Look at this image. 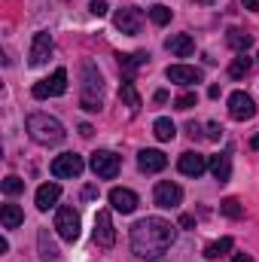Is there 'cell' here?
Here are the masks:
<instances>
[{
	"label": "cell",
	"instance_id": "cell-9",
	"mask_svg": "<svg viewBox=\"0 0 259 262\" xmlns=\"http://www.w3.org/2000/svg\"><path fill=\"white\" fill-rule=\"evenodd\" d=\"M95 244L98 247H104V250H110L113 244H116V229H113V220H110V210H98V216H95Z\"/></svg>",
	"mask_w": 259,
	"mask_h": 262
},
{
	"label": "cell",
	"instance_id": "cell-28",
	"mask_svg": "<svg viewBox=\"0 0 259 262\" xmlns=\"http://www.w3.org/2000/svg\"><path fill=\"white\" fill-rule=\"evenodd\" d=\"M220 210H223L229 220H241V216H244V207H241V201H238V198H223Z\"/></svg>",
	"mask_w": 259,
	"mask_h": 262
},
{
	"label": "cell",
	"instance_id": "cell-6",
	"mask_svg": "<svg viewBox=\"0 0 259 262\" xmlns=\"http://www.w3.org/2000/svg\"><path fill=\"white\" fill-rule=\"evenodd\" d=\"M55 229H58V235L64 238V241H76L79 238V213L73 210V207H58L55 210Z\"/></svg>",
	"mask_w": 259,
	"mask_h": 262
},
{
	"label": "cell",
	"instance_id": "cell-41",
	"mask_svg": "<svg viewBox=\"0 0 259 262\" xmlns=\"http://www.w3.org/2000/svg\"><path fill=\"white\" fill-rule=\"evenodd\" d=\"M195 3H213V0H195Z\"/></svg>",
	"mask_w": 259,
	"mask_h": 262
},
{
	"label": "cell",
	"instance_id": "cell-32",
	"mask_svg": "<svg viewBox=\"0 0 259 262\" xmlns=\"http://www.w3.org/2000/svg\"><path fill=\"white\" fill-rule=\"evenodd\" d=\"M107 9H110V6H107V0H92V3H89V12H92V15H98V18H104V15H107Z\"/></svg>",
	"mask_w": 259,
	"mask_h": 262
},
{
	"label": "cell",
	"instance_id": "cell-36",
	"mask_svg": "<svg viewBox=\"0 0 259 262\" xmlns=\"http://www.w3.org/2000/svg\"><path fill=\"white\" fill-rule=\"evenodd\" d=\"M153 101H156V104H165V101H168V92H165V89H159V92L153 95Z\"/></svg>",
	"mask_w": 259,
	"mask_h": 262
},
{
	"label": "cell",
	"instance_id": "cell-19",
	"mask_svg": "<svg viewBox=\"0 0 259 262\" xmlns=\"http://www.w3.org/2000/svg\"><path fill=\"white\" fill-rule=\"evenodd\" d=\"M58 198H61V186H58V183H43V186L37 189V210H49V207H55Z\"/></svg>",
	"mask_w": 259,
	"mask_h": 262
},
{
	"label": "cell",
	"instance_id": "cell-15",
	"mask_svg": "<svg viewBox=\"0 0 259 262\" xmlns=\"http://www.w3.org/2000/svg\"><path fill=\"white\" fill-rule=\"evenodd\" d=\"M177 168H180V174H186V177H201L204 168H207V159H204L201 152H192V149H189V152L180 156Z\"/></svg>",
	"mask_w": 259,
	"mask_h": 262
},
{
	"label": "cell",
	"instance_id": "cell-2",
	"mask_svg": "<svg viewBox=\"0 0 259 262\" xmlns=\"http://www.w3.org/2000/svg\"><path fill=\"white\" fill-rule=\"evenodd\" d=\"M28 134H31V140H37L40 146H55V143H61L67 137L64 125H61L55 116H49V113H31V116H28Z\"/></svg>",
	"mask_w": 259,
	"mask_h": 262
},
{
	"label": "cell",
	"instance_id": "cell-25",
	"mask_svg": "<svg viewBox=\"0 0 259 262\" xmlns=\"http://www.w3.org/2000/svg\"><path fill=\"white\" fill-rule=\"evenodd\" d=\"M250 64H253V58H247V52H238V58L229 64V76H232V79L247 76V73H250Z\"/></svg>",
	"mask_w": 259,
	"mask_h": 262
},
{
	"label": "cell",
	"instance_id": "cell-16",
	"mask_svg": "<svg viewBox=\"0 0 259 262\" xmlns=\"http://www.w3.org/2000/svg\"><path fill=\"white\" fill-rule=\"evenodd\" d=\"M110 204L119 213H134L137 210V195L131 189H125V186H116V189H110Z\"/></svg>",
	"mask_w": 259,
	"mask_h": 262
},
{
	"label": "cell",
	"instance_id": "cell-18",
	"mask_svg": "<svg viewBox=\"0 0 259 262\" xmlns=\"http://www.w3.org/2000/svg\"><path fill=\"white\" fill-rule=\"evenodd\" d=\"M207 168H210V174H213V180H220V183H226V180L232 177V159H229V152H220V156H210V162H207Z\"/></svg>",
	"mask_w": 259,
	"mask_h": 262
},
{
	"label": "cell",
	"instance_id": "cell-21",
	"mask_svg": "<svg viewBox=\"0 0 259 262\" xmlns=\"http://www.w3.org/2000/svg\"><path fill=\"white\" fill-rule=\"evenodd\" d=\"M37 244H40V259L43 262H55L58 259V247H55V241L49 238V229H40Z\"/></svg>",
	"mask_w": 259,
	"mask_h": 262
},
{
	"label": "cell",
	"instance_id": "cell-20",
	"mask_svg": "<svg viewBox=\"0 0 259 262\" xmlns=\"http://www.w3.org/2000/svg\"><path fill=\"white\" fill-rule=\"evenodd\" d=\"M119 101L128 107L131 113L140 110V95H137V89H134V79H122V85H119Z\"/></svg>",
	"mask_w": 259,
	"mask_h": 262
},
{
	"label": "cell",
	"instance_id": "cell-11",
	"mask_svg": "<svg viewBox=\"0 0 259 262\" xmlns=\"http://www.w3.org/2000/svg\"><path fill=\"white\" fill-rule=\"evenodd\" d=\"M52 55V37L46 31H37L34 34V43H31V52H28V64L31 67H43Z\"/></svg>",
	"mask_w": 259,
	"mask_h": 262
},
{
	"label": "cell",
	"instance_id": "cell-34",
	"mask_svg": "<svg viewBox=\"0 0 259 262\" xmlns=\"http://www.w3.org/2000/svg\"><path fill=\"white\" fill-rule=\"evenodd\" d=\"M180 226H183V229H195V216L192 213H183V216H180Z\"/></svg>",
	"mask_w": 259,
	"mask_h": 262
},
{
	"label": "cell",
	"instance_id": "cell-39",
	"mask_svg": "<svg viewBox=\"0 0 259 262\" xmlns=\"http://www.w3.org/2000/svg\"><path fill=\"white\" fill-rule=\"evenodd\" d=\"M232 262H253V259H250L247 253H238V256H235V259H232Z\"/></svg>",
	"mask_w": 259,
	"mask_h": 262
},
{
	"label": "cell",
	"instance_id": "cell-7",
	"mask_svg": "<svg viewBox=\"0 0 259 262\" xmlns=\"http://www.w3.org/2000/svg\"><path fill=\"white\" fill-rule=\"evenodd\" d=\"M82 168H85V162H82V156H76V152H61V156L52 162V174H55L58 180H73V177H79Z\"/></svg>",
	"mask_w": 259,
	"mask_h": 262
},
{
	"label": "cell",
	"instance_id": "cell-12",
	"mask_svg": "<svg viewBox=\"0 0 259 262\" xmlns=\"http://www.w3.org/2000/svg\"><path fill=\"white\" fill-rule=\"evenodd\" d=\"M153 198H156L159 207H177V204L183 201V189H180L177 183H171V180H162V183H156Z\"/></svg>",
	"mask_w": 259,
	"mask_h": 262
},
{
	"label": "cell",
	"instance_id": "cell-29",
	"mask_svg": "<svg viewBox=\"0 0 259 262\" xmlns=\"http://www.w3.org/2000/svg\"><path fill=\"white\" fill-rule=\"evenodd\" d=\"M3 192H6V195H18V192H25V180L15 177V174H9V177L3 180Z\"/></svg>",
	"mask_w": 259,
	"mask_h": 262
},
{
	"label": "cell",
	"instance_id": "cell-22",
	"mask_svg": "<svg viewBox=\"0 0 259 262\" xmlns=\"http://www.w3.org/2000/svg\"><path fill=\"white\" fill-rule=\"evenodd\" d=\"M119 58V67L125 70V79H131V73L137 70V67H146L149 64V55L146 52H134V55H116Z\"/></svg>",
	"mask_w": 259,
	"mask_h": 262
},
{
	"label": "cell",
	"instance_id": "cell-26",
	"mask_svg": "<svg viewBox=\"0 0 259 262\" xmlns=\"http://www.w3.org/2000/svg\"><path fill=\"white\" fill-rule=\"evenodd\" d=\"M229 250H232V238H220V241H213V244L204 247V259H220V256H226Z\"/></svg>",
	"mask_w": 259,
	"mask_h": 262
},
{
	"label": "cell",
	"instance_id": "cell-5",
	"mask_svg": "<svg viewBox=\"0 0 259 262\" xmlns=\"http://www.w3.org/2000/svg\"><path fill=\"white\" fill-rule=\"evenodd\" d=\"M89 165H92V171H95L101 180H113V177L119 174V156L110 152V149H98V152H92Z\"/></svg>",
	"mask_w": 259,
	"mask_h": 262
},
{
	"label": "cell",
	"instance_id": "cell-3",
	"mask_svg": "<svg viewBox=\"0 0 259 262\" xmlns=\"http://www.w3.org/2000/svg\"><path fill=\"white\" fill-rule=\"evenodd\" d=\"M101 95H104V79H101V70L85 61L82 64V95H79V107L89 110V113H98L104 104H101Z\"/></svg>",
	"mask_w": 259,
	"mask_h": 262
},
{
	"label": "cell",
	"instance_id": "cell-33",
	"mask_svg": "<svg viewBox=\"0 0 259 262\" xmlns=\"http://www.w3.org/2000/svg\"><path fill=\"white\" fill-rule=\"evenodd\" d=\"M223 137V128L217 122H207V140H220Z\"/></svg>",
	"mask_w": 259,
	"mask_h": 262
},
{
	"label": "cell",
	"instance_id": "cell-24",
	"mask_svg": "<svg viewBox=\"0 0 259 262\" xmlns=\"http://www.w3.org/2000/svg\"><path fill=\"white\" fill-rule=\"evenodd\" d=\"M226 43H229L235 52H247V49L253 46V37H250V34H244V31H238V28H232V31H229V37H226Z\"/></svg>",
	"mask_w": 259,
	"mask_h": 262
},
{
	"label": "cell",
	"instance_id": "cell-17",
	"mask_svg": "<svg viewBox=\"0 0 259 262\" xmlns=\"http://www.w3.org/2000/svg\"><path fill=\"white\" fill-rule=\"evenodd\" d=\"M165 49H168L171 55H177V58H189L195 52V40L189 34H174V37H168Z\"/></svg>",
	"mask_w": 259,
	"mask_h": 262
},
{
	"label": "cell",
	"instance_id": "cell-14",
	"mask_svg": "<svg viewBox=\"0 0 259 262\" xmlns=\"http://www.w3.org/2000/svg\"><path fill=\"white\" fill-rule=\"evenodd\" d=\"M165 76L171 82H177V85H195V82H201V70L198 67H186V64H171L165 70Z\"/></svg>",
	"mask_w": 259,
	"mask_h": 262
},
{
	"label": "cell",
	"instance_id": "cell-13",
	"mask_svg": "<svg viewBox=\"0 0 259 262\" xmlns=\"http://www.w3.org/2000/svg\"><path fill=\"white\" fill-rule=\"evenodd\" d=\"M165 165H168V156L162 149H140L137 152V168L143 174H159V171H165Z\"/></svg>",
	"mask_w": 259,
	"mask_h": 262
},
{
	"label": "cell",
	"instance_id": "cell-10",
	"mask_svg": "<svg viewBox=\"0 0 259 262\" xmlns=\"http://www.w3.org/2000/svg\"><path fill=\"white\" fill-rule=\"evenodd\" d=\"M113 25H116L122 34L137 37V34H140V28H143V15H140V9H134V6H122V9H116Z\"/></svg>",
	"mask_w": 259,
	"mask_h": 262
},
{
	"label": "cell",
	"instance_id": "cell-27",
	"mask_svg": "<svg viewBox=\"0 0 259 262\" xmlns=\"http://www.w3.org/2000/svg\"><path fill=\"white\" fill-rule=\"evenodd\" d=\"M153 134H156L159 140H174L177 128H174V122H171L168 116H159V119H156V125H153Z\"/></svg>",
	"mask_w": 259,
	"mask_h": 262
},
{
	"label": "cell",
	"instance_id": "cell-37",
	"mask_svg": "<svg viewBox=\"0 0 259 262\" xmlns=\"http://www.w3.org/2000/svg\"><path fill=\"white\" fill-rule=\"evenodd\" d=\"M79 134H82V137H92V134H95V128H92L89 122H82V125H79Z\"/></svg>",
	"mask_w": 259,
	"mask_h": 262
},
{
	"label": "cell",
	"instance_id": "cell-23",
	"mask_svg": "<svg viewBox=\"0 0 259 262\" xmlns=\"http://www.w3.org/2000/svg\"><path fill=\"white\" fill-rule=\"evenodd\" d=\"M0 223H3V229H18V226L25 223L21 207H18V204H3V210H0Z\"/></svg>",
	"mask_w": 259,
	"mask_h": 262
},
{
	"label": "cell",
	"instance_id": "cell-8",
	"mask_svg": "<svg viewBox=\"0 0 259 262\" xmlns=\"http://www.w3.org/2000/svg\"><path fill=\"white\" fill-rule=\"evenodd\" d=\"M229 116L238 119V122L253 119V116H256V104H253V98H250L247 92H232V95H229Z\"/></svg>",
	"mask_w": 259,
	"mask_h": 262
},
{
	"label": "cell",
	"instance_id": "cell-30",
	"mask_svg": "<svg viewBox=\"0 0 259 262\" xmlns=\"http://www.w3.org/2000/svg\"><path fill=\"white\" fill-rule=\"evenodd\" d=\"M149 18H153V25L162 28V25L171 21V9H168V6H153V9H149Z\"/></svg>",
	"mask_w": 259,
	"mask_h": 262
},
{
	"label": "cell",
	"instance_id": "cell-1",
	"mask_svg": "<svg viewBox=\"0 0 259 262\" xmlns=\"http://www.w3.org/2000/svg\"><path fill=\"white\" fill-rule=\"evenodd\" d=\"M174 244V226L162 216H146L131 226V250L140 259H162Z\"/></svg>",
	"mask_w": 259,
	"mask_h": 262
},
{
	"label": "cell",
	"instance_id": "cell-31",
	"mask_svg": "<svg viewBox=\"0 0 259 262\" xmlns=\"http://www.w3.org/2000/svg\"><path fill=\"white\" fill-rule=\"evenodd\" d=\"M195 101H198V95H195V92H183V95L174 101V107H177V110H192Z\"/></svg>",
	"mask_w": 259,
	"mask_h": 262
},
{
	"label": "cell",
	"instance_id": "cell-4",
	"mask_svg": "<svg viewBox=\"0 0 259 262\" xmlns=\"http://www.w3.org/2000/svg\"><path fill=\"white\" fill-rule=\"evenodd\" d=\"M64 92H67V70L64 67H58L52 76H46V79H40V82L34 85V98H37V101L58 98V95H64Z\"/></svg>",
	"mask_w": 259,
	"mask_h": 262
},
{
	"label": "cell",
	"instance_id": "cell-38",
	"mask_svg": "<svg viewBox=\"0 0 259 262\" xmlns=\"http://www.w3.org/2000/svg\"><path fill=\"white\" fill-rule=\"evenodd\" d=\"M244 6H247V9H253V12H259V0H244Z\"/></svg>",
	"mask_w": 259,
	"mask_h": 262
},
{
	"label": "cell",
	"instance_id": "cell-40",
	"mask_svg": "<svg viewBox=\"0 0 259 262\" xmlns=\"http://www.w3.org/2000/svg\"><path fill=\"white\" fill-rule=\"evenodd\" d=\"M250 143H253V149H259V131L253 134V140H250Z\"/></svg>",
	"mask_w": 259,
	"mask_h": 262
},
{
	"label": "cell",
	"instance_id": "cell-35",
	"mask_svg": "<svg viewBox=\"0 0 259 262\" xmlns=\"http://www.w3.org/2000/svg\"><path fill=\"white\" fill-rule=\"evenodd\" d=\"M82 198H85V201H89V198H98V186H85V189H82Z\"/></svg>",
	"mask_w": 259,
	"mask_h": 262
}]
</instances>
